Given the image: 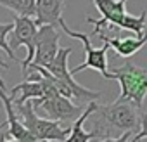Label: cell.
<instances>
[{
  "mask_svg": "<svg viewBox=\"0 0 147 142\" xmlns=\"http://www.w3.org/2000/svg\"><path fill=\"white\" fill-rule=\"evenodd\" d=\"M94 139L123 142L140 130L142 108L131 101H114L113 104H99L90 114Z\"/></svg>",
  "mask_w": 147,
  "mask_h": 142,
  "instance_id": "cell-1",
  "label": "cell"
},
{
  "mask_svg": "<svg viewBox=\"0 0 147 142\" xmlns=\"http://www.w3.org/2000/svg\"><path fill=\"white\" fill-rule=\"evenodd\" d=\"M123 0H94L95 9L100 12V19L87 18V23H90L94 28H118V30H128L133 35H144L147 30V12L142 11L140 16H131L126 12Z\"/></svg>",
  "mask_w": 147,
  "mask_h": 142,
  "instance_id": "cell-2",
  "label": "cell"
},
{
  "mask_svg": "<svg viewBox=\"0 0 147 142\" xmlns=\"http://www.w3.org/2000/svg\"><path fill=\"white\" fill-rule=\"evenodd\" d=\"M107 80H118L121 92L116 101H131L137 106H144L147 97V69L133 64L131 61H125L121 66H114L109 69Z\"/></svg>",
  "mask_w": 147,
  "mask_h": 142,
  "instance_id": "cell-3",
  "label": "cell"
},
{
  "mask_svg": "<svg viewBox=\"0 0 147 142\" xmlns=\"http://www.w3.org/2000/svg\"><path fill=\"white\" fill-rule=\"evenodd\" d=\"M21 121L24 126L33 133L36 140H67L71 126H62V121L50 120V118H40L35 113V104L33 99L23 102V104H14Z\"/></svg>",
  "mask_w": 147,
  "mask_h": 142,
  "instance_id": "cell-4",
  "label": "cell"
},
{
  "mask_svg": "<svg viewBox=\"0 0 147 142\" xmlns=\"http://www.w3.org/2000/svg\"><path fill=\"white\" fill-rule=\"evenodd\" d=\"M71 52H73L71 47H61L57 55L54 57V61L49 62L43 68H47L54 76H57L59 80H62V82H66L69 85V89L73 92V101H76L78 104H88L90 101H99L102 94L80 85L75 80V75L71 73V69H67V57L71 55Z\"/></svg>",
  "mask_w": 147,
  "mask_h": 142,
  "instance_id": "cell-5",
  "label": "cell"
},
{
  "mask_svg": "<svg viewBox=\"0 0 147 142\" xmlns=\"http://www.w3.org/2000/svg\"><path fill=\"white\" fill-rule=\"evenodd\" d=\"M33 104H35V109H42L45 113V118H50V120H57V121H62V123H67V121H75L82 113V104H75L73 99L62 95L55 85L40 99H33Z\"/></svg>",
  "mask_w": 147,
  "mask_h": 142,
  "instance_id": "cell-6",
  "label": "cell"
},
{
  "mask_svg": "<svg viewBox=\"0 0 147 142\" xmlns=\"http://www.w3.org/2000/svg\"><path fill=\"white\" fill-rule=\"evenodd\" d=\"M61 30H62L67 37L80 40V42L83 43V50H85V61H83L82 64H78L76 68H73V69H71V73H73V75H76V73H80V71L90 68V69L99 71V73H100L104 78H107V76H109V68H107V50L111 49V45L104 42L102 47H92V43H90V35L71 30V28L66 24L64 19L61 21Z\"/></svg>",
  "mask_w": 147,
  "mask_h": 142,
  "instance_id": "cell-7",
  "label": "cell"
},
{
  "mask_svg": "<svg viewBox=\"0 0 147 142\" xmlns=\"http://www.w3.org/2000/svg\"><path fill=\"white\" fill-rule=\"evenodd\" d=\"M36 31H38V24H36L35 18H31V16H18L16 14L12 38H11V47L14 50L21 49V47L26 49V57L21 62V69H23L24 75L28 71V66L35 59V50H36L35 49V37H36Z\"/></svg>",
  "mask_w": 147,
  "mask_h": 142,
  "instance_id": "cell-8",
  "label": "cell"
},
{
  "mask_svg": "<svg viewBox=\"0 0 147 142\" xmlns=\"http://www.w3.org/2000/svg\"><path fill=\"white\" fill-rule=\"evenodd\" d=\"M59 38H61V31L57 26H52V24L38 26L36 37H35V49L36 50H35V59L31 64L47 66L49 62H52L61 49Z\"/></svg>",
  "mask_w": 147,
  "mask_h": 142,
  "instance_id": "cell-9",
  "label": "cell"
},
{
  "mask_svg": "<svg viewBox=\"0 0 147 142\" xmlns=\"http://www.w3.org/2000/svg\"><path fill=\"white\" fill-rule=\"evenodd\" d=\"M0 101L4 104V109L7 113V123H9V128H7V133L0 135V140H19V142H28V140H36L33 137V133L24 126V123L21 121L16 108H14V99L12 95L9 94V90L0 87Z\"/></svg>",
  "mask_w": 147,
  "mask_h": 142,
  "instance_id": "cell-10",
  "label": "cell"
},
{
  "mask_svg": "<svg viewBox=\"0 0 147 142\" xmlns=\"http://www.w3.org/2000/svg\"><path fill=\"white\" fill-rule=\"evenodd\" d=\"M92 35H95V37H99L102 42H106V43H109L111 45V49L118 54V55H121V57H125V59H130L133 54H137L145 43H147V30H145V33L144 35H135V37H130V38H118V37H109L107 33H106V28H94V31H92Z\"/></svg>",
  "mask_w": 147,
  "mask_h": 142,
  "instance_id": "cell-11",
  "label": "cell"
},
{
  "mask_svg": "<svg viewBox=\"0 0 147 142\" xmlns=\"http://www.w3.org/2000/svg\"><path fill=\"white\" fill-rule=\"evenodd\" d=\"M64 12V0H36V12L35 21L38 26L52 24L61 28V21Z\"/></svg>",
  "mask_w": 147,
  "mask_h": 142,
  "instance_id": "cell-12",
  "label": "cell"
},
{
  "mask_svg": "<svg viewBox=\"0 0 147 142\" xmlns=\"http://www.w3.org/2000/svg\"><path fill=\"white\" fill-rule=\"evenodd\" d=\"M97 106H99L97 101H90V102L87 104V108L83 109V113L75 120V123L71 125L69 137H67L69 142H88V140L94 139V133H92V132H85L83 125H85V121L90 118V114L97 109Z\"/></svg>",
  "mask_w": 147,
  "mask_h": 142,
  "instance_id": "cell-13",
  "label": "cell"
},
{
  "mask_svg": "<svg viewBox=\"0 0 147 142\" xmlns=\"http://www.w3.org/2000/svg\"><path fill=\"white\" fill-rule=\"evenodd\" d=\"M0 5L11 9L18 16H31L36 12V0H0Z\"/></svg>",
  "mask_w": 147,
  "mask_h": 142,
  "instance_id": "cell-14",
  "label": "cell"
},
{
  "mask_svg": "<svg viewBox=\"0 0 147 142\" xmlns=\"http://www.w3.org/2000/svg\"><path fill=\"white\" fill-rule=\"evenodd\" d=\"M12 30H14V21H9V23H0V49L5 50V52H7V55H9L12 61H19V59H18V55H16V52H14V49H12V47H11V43L7 42V35H9V33H12Z\"/></svg>",
  "mask_w": 147,
  "mask_h": 142,
  "instance_id": "cell-15",
  "label": "cell"
},
{
  "mask_svg": "<svg viewBox=\"0 0 147 142\" xmlns=\"http://www.w3.org/2000/svg\"><path fill=\"white\" fill-rule=\"evenodd\" d=\"M142 139H147V113L142 111V125H140V130L131 137V142H137V140H142Z\"/></svg>",
  "mask_w": 147,
  "mask_h": 142,
  "instance_id": "cell-16",
  "label": "cell"
},
{
  "mask_svg": "<svg viewBox=\"0 0 147 142\" xmlns=\"http://www.w3.org/2000/svg\"><path fill=\"white\" fill-rule=\"evenodd\" d=\"M0 68H5V69L9 68V64H7V62H5V61L2 59V55H0Z\"/></svg>",
  "mask_w": 147,
  "mask_h": 142,
  "instance_id": "cell-17",
  "label": "cell"
},
{
  "mask_svg": "<svg viewBox=\"0 0 147 142\" xmlns=\"http://www.w3.org/2000/svg\"><path fill=\"white\" fill-rule=\"evenodd\" d=\"M0 87H2V89H5V82L2 80V76H0Z\"/></svg>",
  "mask_w": 147,
  "mask_h": 142,
  "instance_id": "cell-18",
  "label": "cell"
},
{
  "mask_svg": "<svg viewBox=\"0 0 147 142\" xmlns=\"http://www.w3.org/2000/svg\"><path fill=\"white\" fill-rule=\"evenodd\" d=\"M5 126H9V123H7V121H5V123H2V125H0V130H4Z\"/></svg>",
  "mask_w": 147,
  "mask_h": 142,
  "instance_id": "cell-19",
  "label": "cell"
},
{
  "mask_svg": "<svg viewBox=\"0 0 147 142\" xmlns=\"http://www.w3.org/2000/svg\"><path fill=\"white\" fill-rule=\"evenodd\" d=\"M123 2H126V0H123Z\"/></svg>",
  "mask_w": 147,
  "mask_h": 142,
  "instance_id": "cell-20",
  "label": "cell"
}]
</instances>
